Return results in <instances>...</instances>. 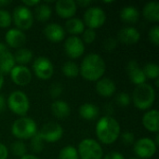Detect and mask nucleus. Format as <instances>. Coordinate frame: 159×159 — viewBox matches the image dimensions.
<instances>
[{
    "label": "nucleus",
    "mask_w": 159,
    "mask_h": 159,
    "mask_svg": "<svg viewBox=\"0 0 159 159\" xmlns=\"http://www.w3.org/2000/svg\"><path fill=\"white\" fill-rule=\"evenodd\" d=\"M102 159H125V157L119 152H110L107 155H105Z\"/></svg>",
    "instance_id": "nucleus-41"
},
{
    "label": "nucleus",
    "mask_w": 159,
    "mask_h": 159,
    "mask_svg": "<svg viewBox=\"0 0 159 159\" xmlns=\"http://www.w3.org/2000/svg\"><path fill=\"white\" fill-rule=\"evenodd\" d=\"M7 105L13 114L20 116H24L30 109L29 99L20 90H15L9 94L7 100Z\"/></svg>",
    "instance_id": "nucleus-5"
},
{
    "label": "nucleus",
    "mask_w": 159,
    "mask_h": 159,
    "mask_svg": "<svg viewBox=\"0 0 159 159\" xmlns=\"http://www.w3.org/2000/svg\"><path fill=\"white\" fill-rule=\"evenodd\" d=\"M64 51L71 59L80 58L85 52V44L80 37L71 35L64 42Z\"/></svg>",
    "instance_id": "nucleus-12"
},
{
    "label": "nucleus",
    "mask_w": 159,
    "mask_h": 159,
    "mask_svg": "<svg viewBox=\"0 0 159 159\" xmlns=\"http://www.w3.org/2000/svg\"><path fill=\"white\" fill-rule=\"evenodd\" d=\"M11 151L16 157H23L27 153V148L22 141H16L11 144Z\"/></svg>",
    "instance_id": "nucleus-32"
},
{
    "label": "nucleus",
    "mask_w": 159,
    "mask_h": 159,
    "mask_svg": "<svg viewBox=\"0 0 159 159\" xmlns=\"http://www.w3.org/2000/svg\"><path fill=\"white\" fill-rule=\"evenodd\" d=\"M10 3H11V1H7V0L0 1V7H5L7 5H9Z\"/></svg>",
    "instance_id": "nucleus-47"
},
{
    "label": "nucleus",
    "mask_w": 159,
    "mask_h": 159,
    "mask_svg": "<svg viewBox=\"0 0 159 159\" xmlns=\"http://www.w3.org/2000/svg\"><path fill=\"white\" fill-rule=\"evenodd\" d=\"M16 65L14 56L9 51L7 45L0 43V72L4 74H9L13 67Z\"/></svg>",
    "instance_id": "nucleus-16"
},
{
    "label": "nucleus",
    "mask_w": 159,
    "mask_h": 159,
    "mask_svg": "<svg viewBox=\"0 0 159 159\" xmlns=\"http://www.w3.org/2000/svg\"><path fill=\"white\" fill-rule=\"evenodd\" d=\"M50 109H51L52 115L60 120L67 118L71 114V108L69 104L65 101H62V100L54 101L51 104Z\"/></svg>",
    "instance_id": "nucleus-22"
},
{
    "label": "nucleus",
    "mask_w": 159,
    "mask_h": 159,
    "mask_svg": "<svg viewBox=\"0 0 159 159\" xmlns=\"http://www.w3.org/2000/svg\"><path fill=\"white\" fill-rule=\"evenodd\" d=\"M129 159H140V158H138V157H130V158H129Z\"/></svg>",
    "instance_id": "nucleus-49"
},
{
    "label": "nucleus",
    "mask_w": 159,
    "mask_h": 159,
    "mask_svg": "<svg viewBox=\"0 0 159 159\" xmlns=\"http://www.w3.org/2000/svg\"><path fill=\"white\" fill-rule=\"evenodd\" d=\"M159 114L157 109L148 110L143 116V125L150 132H158Z\"/></svg>",
    "instance_id": "nucleus-21"
},
{
    "label": "nucleus",
    "mask_w": 159,
    "mask_h": 159,
    "mask_svg": "<svg viewBox=\"0 0 159 159\" xmlns=\"http://www.w3.org/2000/svg\"><path fill=\"white\" fill-rule=\"evenodd\" d=\"M143 17L151 21L157 22L159 20V4L156 1L148 2L143 8Z\"/></svg>",
    "instance_id": "nucleus-25"
},
{
    "label": "nucleus",
    "mask_w": 159,
    "mask_h": 159,
    "mask_svg": "<svg viewBox=\"0 0 159 159\" xmlns=\"http://www.w3.org/2000/svg\"><path fill=\"white\" fill-rule=\"evenodd\" d=\"M106 71V64L102 56L96 53H90L85 56L80 66L79 74L88 81L97 82Z\"/></svg>",
    "instance_id": "nucleus-1"
},
{
    "label": "nucleus",
    "mask_w": 159,
    "mask_h": 159,
    "mask_svg": "<svg viewBox=\"0 0 159 159\" xmlns=\"http://www.w3.org/2000/svg\"><path fill=\"white\" fill-rule=\"evenodd\" d=\"M127 74L130 81L136 86L142 85L146 81V77L144 75L143 68L140 67L139 63L135 60H131L128 62Z\"/></svg>",
    "instance_id": "nucleus-18"
},
{
    "label": "nucleus",
    "mask_w": 159,
    "mask_h": 159,
    "mask_svg": "<svg viewBox=\"0 0 159 159\" xmlns=\"http://www.w3.org/2000/svg\"><path fill=\"white\" fill-rule=\"evenodd\" d=\"M62 74L69 78H75L79 75V66L73 61H68L63 63L61 67Z\"/></svg>",
    "instance_id": "nucleus-29"
},
{
    "label": "nucleus",
    "mask_w": 159,
    "mask_h": 159,
    "mask_svg": "<svg viewBox=\"0 0 159 159\" xmlns=\"http://www.w3.org/2000/svg\"><path fill=\"white\" fill-rule=\"evenodd\" d=\"M33 70L34 75L42 80H48L52 77L54 74V66L51 61L47 57H38L33 63Z\"/></svg>",
    "instance_id": "nucleus-11"
},
{
    "label": "nucleus",
    "mask_w": 159,
    "mask_h": 159,
    "mask_svg": "<svg viewBox=\"0 0 159 159\" xmlns=\"http://www.w3.org/2000/svg\"><path fill=\"white\" fill-rule=\"evenodd\" d=\"M59 159H79L77 149L72 145L63 147L59 153Z\"/></svg>",
    "instance_id": "nucleus-31"
},
{
    "label": "nucleus",
    "mask_w": 159,
    "mask_h": 159,
    "mask_svg": "<svg viewBox=\"0 0 159 159\" xmlns=\"http://www.w3.org/2000/svg\"><path fill=\"white\" fill-rule=\"evenodd\" d=\"M148 37L150 42L155 45L156 47H158L159 45V26L155 25L152 28H150L148 32Z\"/></svg>",
    "instance_id": "nucleus-37"
},
{
    "label": "nucleus",
    "mask_w": 159,
    "mask_h": 159,
    "mask_svg": "<svg viewBox=\"0 0 159 159\" xmlns=\"http://www.w3.org/2000/svg\"><path fill=\"white\" fill-rule=\"evenodd\" d=\"M55 10L60 18L69 20L75 15L77 5L74 0H59L55 4Z\"/></svg>",
    "instance_id": "nucleus-14"
},
{
    "label": "nucleus",
    "mask_w": 159,
    "mask_h": 159,
    "mask_svg": "<svg viewBox=\"0 0 159 159\" xmlns=\"http://www.w3.org/2000/svg\"><path fill=\"white\" fill-rule=\"evenodd\" d=\"M9 74L13 83L20 87L28 85L32 80V73L24 65H15Z\"/></svg>",
    "instance_id": "nucleus-13"
},
{
    "label": "nucleus",
    "mask_w": 159,
    "mask_h": 159,
    "mask_svg": "<svg viewBox=\"0 0 159 159\" xmlns=\"http://www.w3.org/2000/svg\"><path fill=\"white\" fill-rule=\"evenodd\" d=\"M5 40L8 47L19 49L26 43V35L24 32L17 28H12L6 33Z\"/></svg>",
    "instance_id": "nucleus-17"
},
{
    "label": "nucleus",
    "mask_w": 159,
    "mask_h": 159,
    "mask_svg": "<svg viewBox=\"0 0 159 159\" xmlns=\"http://www.w3.org/2000/svg\"><path fill=\"white\" fill-rule=\"evenodd\" d=\"M76 3V5H79V6H81V7H87L88 6H89L90 4H91V1H84V0H80V1H77V2H75Z\"/></svg>",
    "instance_id": "nucleus-45"
},
{
    "label": "nucleus",
    "mask_w": 159,
    "mask_h": 159,
    "mask_svg": "<svg viewBox=\"0 0 159 159\" xmlns=\"http://www.w3.org/2000/svg\"><path fill=\"white\" fill-rule=\"evenodd\" d=\"M106 20L104 10L99 7H90L87 8L83 16V22L88 28L95 30L102 27Z\"/></svg>",
    "instance_id": "nucleus-8"
},
{
    "label": "nucleus",
    "mask_w": 159,
    "mask_h": 159,
    "mask_svg": "<svg viewBox=\"0 0 159 159\" xmlns=\"http://www.w3.org/2000/svg\"><path fill=\"white\" fill-rule=\"evenodd\" d=\"M77 153L81 159H102L103 157L101 144L90 138L84 139L79 143Z\"/></svg>",
    "instance_id": "nucleus-6"
},
{
    "label": "nucleus",
    "mask_w": 159,
    "mask_h": 159,
    "mask_svg": "<svg viewBox=\"0 0 159 159\" xmlns=\"http://www.w3.org/2000/svg\"><path fill=\"white\" fill-rule=\"evenodd\" d=\"M38 4H40V1H34V0H23L22 5L27 7L28 8L30 7H36Z\"/></svg>",
    "instance_id": "nucleus-43"
},
{
    "label": "nucleus",
    "mask_w": 159,
    "mask_h": 159,
    "mask_svg": "<svg viewBox=\"0 0 159 159\" xmlns=\"http://www.w3.org/2000/svg\"><path fill=\"white\" fill-rule=\"evenodd\" d=\"M65 29L69 34L77 36L84 32L85 24L83 20L78 18H71L65 22Z\"/></svg>",
    "instance_id": "nucleus-26"
},
{
    "label": "nucleus",
    "mask_w": 159,
    "mask_h": 159,
    "mask_svg": "<svg viewBox=\"0 0 159 159\" xmlns=\"http://www.w3.org/2000/svg\"><path fill=\"white\" fill-rule=\"evenodd\" d=\"M123 143L126 145H132L135 143V135L131 131H125L121 135Z\"/></svg>",
    "instance_id": "nucleus-40"
},
{
    "label": "nucleus",
    "mask_w": 159,
    "mask_h": 159,
    "mask_svg": "<svg viewBox=\"0 0 159 159\" xmlns=\"http://www.w3.org/2000/svg\"><path fill=\"white\" fill-rule=\"evenodd\" d=\"M14 24L17 26V29L20 31L29 30L34 23V16L30 8L23 5L17 6L11 16Z\"/></svg>",
    "instance_id": "nucleus-7"
},
{
    "label": "nucleus",
    "mask_w": 159,
    "mask_h": 159,
    "mask_svg": "<svg viewBox=\"0 0 159 159\" xmlns=\"http://www.w3.org/2000/svg\"><path fill=\"white\" fill-rule=\"evenodd\" d=\"M52 14V10L51 7L48 5V4H38L35 7V10H34V16L36 18V20L38 21L41 22H46L48 21Z\"/></svg>",
    "instance_id": "nucleus-28"
},
{
    "label": "nucleus",
    "mask_w": 159,
    "mask_h": 159,
    "mask_svg": "<svg viewBox=\"0 0 159 159\" xmlns=\"http://www.w3.org/2000/svg\"><path fill=\"white\" fill-rule=\"evenodd\" d=\"M8 157V150L7 147L0 143V159H7Z\"/></svg>",
    "instance_id": "nucleus-42"
},
{
    "label": "nucleus",
    "mask_w": 159,
    "mask_h": 159,
    "mask_svg": "<svg viewBox=\"0 0 159 159\" xmlns=\"http://www.w3.org/2000/svg\"><path fill=\"white\" fill-rule=\"evenodd\" d=\"M96 136L104 144H113L120 136V125L118 121L110 116L101 117L96 124Z\"/></svg>",
    "instance_id": "nucleus-2"
},
{
    "label": "nucleus",
    "mask_w": 159,
    "mask_h": 159,
    "mask_svg": "<svg viewBox=\"0 0 159 159\" xmlns=\"http://www.w3.org/2000/svg\"><path fill=\"white\" fill-rule=\"evenodd\" d=\"M30 146L33 152L34 153H41L45 147V143L43 142V140L38 136V134L36 133V135H34L33 138H31V142H30Z\"/></svg>",
    "instance_id": "nucleus-33"
},
{
    "label": "nucleus",
    "mask_w": 159,
    "mask_h": 159,
    "mask_svg": "<svg viewBox=\"0 0 159 159\" xmlns=\"http://www.w3.org/2000/svg\"><path fill=\"white\" fill-rule=\"evenodd\" d=\"M79 116L87 121H93L99 116V108L89 102H86L79 107Z\"/></svg>",
    "instance_id": "nucleus-24"
},
{
    "label": "nucleus",
    "mask_w": 159,
    "mask_h": 159,
    "mask_svg": "<svg viewBox=\"0 0 159 159\" xmlns=\"http://www.w3.org/2000/svg\"><path fill=\"white\" fill-rule=\"evenodd\" d=\"M44 34L51 42L59 43L62 41L65 37V31L61 25L59 23L51 22L45 26L44 28Z\"/></svg>",
    "instance_id": "nucleus-19"
},
{
    "label": "nucleus",
    "mask_w": 159,
    "mask_h": 159,
    "mask_svg": "<svg viewBox=\"0 0 159 159\" xmlns=\"http://www.w3.org/2000/svg\"><path fill=\"white\" fill-rule=\"evenodd\" d=\"M141 39L140 32L132 26H125L120 29L117 34V40L124 45L132 46L137 44Z\"/></svg>",
    "instance_id": "nucleus-15"
},
{
    "label": "nucleus",
    "mask_w": 159,
    "mask_h": 159,
    "mask_svg": "<svg viewBox=\"0 0 159 159\" xmlns=\"http://www.w3.org/2000/svg\"><path fill=\"white\" fill-rule=\"evenodd\" d=\"M97 37V34L95 32V30H92V29H89V28H87L84 30V32L82 33V41L83 43L85 44H91L95 41Z\"/></svg>",
    "instance_id": "nucleus-36"
},
{
    "label": "nucleus",
    "mask_w": 159,
    "mask_h": 159,
    "mask_svg": "<svg viewBox=\"0 0 159 159\" xmlns=\"http://www.w3.org/2000/svg\"><path fill=\"white\" fill-rule=\"evenodd\" d=\"M63 92V87L60 83H53L49 89V94L53 99L59 98Z\"/></svg>",
    "instance_id": "nucleus-39"
},
{
    "label": "nucleus",
    "mask_w": 159,
    "mask_h": 159,
    "mask_svg": "<svg viewBox=\"0 0 159 159\" xmlns=\"http://www.w3.org/2000/svg\"><path fill=\"white\" fill-rule=\"evenodd\" d=\"M11 133L19 141L33 138L37 133V125L30 117L21 116L14 121L11 126Z\"/></svg>",
    "instance_id": "nucleus-4"
},
{
    "label": "nucleus",
    "mask_w": 159,
    "mask_h": 159,
    "mask_svg": "<svg viewBox=\"0 0 159 159\" xmlns=\"http://www.w3.org/2000/svg\"><path fill=\"white\" fill-rule=\"evenodd\" d=\"M156 101L155 89L147 83L136 86L132 93V102L140 110H149Z\"/></svg>",
    "instance_id": "nucleus-3"
},
{
    "label": "nucleus",
    "mask_w": 159,
    "mask_h": 159,
    "mask_svg": "<svg viewBox=\"0 0 159 159\" xmlns=\"http://www.w3.org/2000/svg\"><path fill=\"white\" fill-rule=\"evenodd\" d=\"M95 89L100 96L103 98H108V97H112L116 93V85L115 81L112 80L111 78L104 77V78H101L96 82Z\"/></svg>",
    "instance_id": "nucleus-20"
},
{
    "label": "nucleus",
    "mask_w": 159,
    "mask_h": 159,
    "mask_svg": "<svg viewBox=\"0 0 159 159\" xmlns=\"http://www.w3.org/2000/svg\"><path fill=\"white\" fill-rule=\"evenodd\" d=\"M119 16L125 23L134 24L140 19V12L134 6H126L120 10Z\"/></svg>",
    "instance_id": "nucleus-23"
},
{
    "label": "nucleus",
    "mask_w": 159,
    "mask_h": 159,
    "mask_svg": "<svg viewBox=\"0 0 159 159\" xmlns=\"http://www.w3.org/2000/svg\"><path fill=\"white\" fill-rule=\"evenodd\" d=\"M37 134L44 143L46 142L48 143H57L62 138L63 129L57 122H48L42 126Z\"/></svg>",
    "instance_id": "nucleus-9"
},
{
    "label": "nucleus",
    "mask_w": 159,
    "mask_h": 159,
    "mask_svg": "<svg viewBox=\"0 0 159 159\" xmlns=\"http://www.w3.org/2000/svg\"><path fill=\"white\" fill-rule=\"evenodd\" d=\"M131 98L126 92H120L116 96V102L120 107H127L130 104Z\"/></svg>",
    "instance_id": "nucleus-35"
},
{
    "label": "nucleus",
    "mask_w": 159,
    "mask_h": 159,
    "mask_svg": "<svg viewBox=\"0 0 159 159\" xmlns=\"http://www.w3.org/2000/svg\"><path fill=\"white\" fill-rule=\"evenodd\" d=\"M3 85H4V75L0 72V89H2Z\"/></svg>",
    "instance_id": "nucleus-48"
},
{
    "label": "nucleus",
    "mask_w": 159,
    "mask_h": 159,
    "mask_svg": "<svg viewBox=\"0 0 159 159\" xmlns=\"http://www.w3.org/2000/svg\"><path fill=\"white\" fill-rule=\"evenodd\" d=\"M15 62L19 63V65H24L29 63L33 59V51L26 48H20L16 50L13 54Z\"/></svg>",
    "instance_id": "nucleus-27"
},
{
    "label": "nucleus",
    "mask_w": 159,
    "mask_h": 159,
    "mask_svg": "<svg viewBox=\"0 0 159 159\" xmlns=\"http://www.w3.org/2000/svg\"><path fill=\"white\" fill-rule=\"evenodd\" d=\"M11 21H12V18L10 13L6 9L0 8V27L7 28L10 26Z\"/></svg>",
    "instance_id": "nucleus-34"
},
{
    "label": "nucleus",
    "mask_w": 159,
    "mask_h": 159,
    "mask_svg": "<svg viewBox=\"0 0 159 159\" xmlns=\"http://www.w3.org/2000/svg\"><path fill=\"white\" fill-rule=\"evenodd\" d=\"M20 159H39L37 157H35V156H34V155H25V156H23V157H20Z\"/></svg>",
    "instance_id": "nucleus-46"
},
{
    "label": "nucleus",
    "mask_w": 159,
    "mask_h": 159,
    "mask_svg": "<svg viewBox=\"0 0 159 159\" xmlns=\"http://www.w3.org/2000/svg\"><path fill=\"white\" fill-rule=\"evenodd\" d=\"M144 75L149 79H158L159 77V66L155 62H148L143 68Z\"/></svg>",
    "instance_id": "nucleus-30"
},
{
    "label": "nucleus",
    "mask_w": 159,
    "mask_h": 159,
    "mask_svg": "<svg viewBox=\"0 0 159 159\" xmlns=\"http://www.w3.org/2000/svg\"><path fill=\"white\" fill-rule=\"evenodd\" d=\"M157 145L155 141L150 138H141L133 144V151L136 157L140 159H149L157 153Z\"/></svg>",
    "instance_id": "nucleus-10"
},
{
    "label": "nucleus",
    "mask_w": 159,
    "mask_h": 159,
    "mask_svg": "<svg viewBox=\"0 0 159 159\" xmlns=\"http://www.w3.org/2000/svg\"><path fill=\"white\" fill-rule=\"evenodd\" d=\"M117 45H118L117 38H115L113 36H110V37H107L104 40V42H103V48L106 51L111 52V51L115 50L117 48Z\"/></svg>",
    "instance_id": "nucleus-38"
},
{
    "label": "nucleus",
    "mask_w": 159,
    "mask_h": 159,
    "mask_svg": "<svg viewBox=\"0 0 159 159\" xmlns=\"http://www.w3.org/2000/svg\"><path fill=\"white\" fill-rule=\"evenodd\" d=\"M6 107H7V102L4 98V96L0 94V113L4 112Z\"/></svg>",
    "instance_id": "nucleus-44"
}]
</instances>
